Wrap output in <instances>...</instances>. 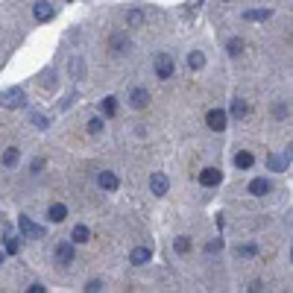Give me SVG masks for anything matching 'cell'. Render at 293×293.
<instances>
[{
	"label": "cell",
	"mask_w": 293,
	"mask_h": 293,
	"mask_svg": "<svg viewBox=\"0 0 293 293\" xmlns=\"http://www.w3.org/2000/svg\"><path fill=\"white\" fill-rule=\"evenodd\" d=\"M188 68L190 70H200V68H206V56L200 50H193V53H188Z\"/></svg>",
	"instance_id": "e0dca14e"
},
{
	"label": "cell",
	"mask_w": 293,
	"mask_h": 293,
	"mask_svg": "<svg viewBox=\"0 0 293 293\" xmlns=\"http://www.w3.org/2000/svg\"><path fill=\"white\" fill-rule=\"evenodd\" d=\"M255 252H258V249H255L252 243H246V246H238V255H243V258H252Z\"/></svg>",
	"instance_id": "83f0119b"
},
{
	"label": "cell",
	"mask_w": 293,
	"mask_h": 293,
	"mask_svg": "<svg viewBox=\"0 0 293 293\" xmlns=\"http://www.w3.org/2000/svg\"><path fill=\"white\" fill-rule=\"evenodd\" d=\"M30 293H47V287H44V284H33V287H30Z\"/></svg>",
	"instance_id": "d6a6232c"
},
{
	"label": "cell",
	"mask_w": 293,
	"mask_h": 293,
	"mask_svg": "<svg viewBox=\"0 0 293 293\" xmlns=\"http://www.w3.org/2000/svg\"><path fill=\"white\" fill-rule=\"evenodd\" d=\"M88 132H91V135L103 132V118H91V121H88Z\"/></svg>",
	"instance_id": "484cf974"
},
{
	"label": "cell",
	"mask_w": 293,
	"mask_h": 293,
	"mask_svg": "<svg viewBox=\"0 0 293 293\" xmlns=\"http://www.w3.org/2000/svg\"><path fill=\"white\" fill-rule=\"evenodd\" d=\"M0 261H3V252H0Z\"/></svg>",
	"instance_id": "836d02e7"
},
{
	"label": "cell",
	"mask_w": 293,
	"mask_h": 293,
	"mask_svg": "<svg viewBox=\"0 0 293 293\" xmlns=\"http://www.w3.org/2000/svg\"><path fill=\"white\" fill-rule=\"evenodd\" d=\"M0 106H3V109H24V106H27V94H24V88L0 91Z\"/></svg>",
	"instance_id": "6da1fadb"
},
{
	"label": "cell",
	"mask_w": 293,
	"mask_h": 293,
	"mask_svg": "<svg viewBox=\"0 0 293 293\" xmlns=\"http://www.w3.org/2000/svg\"><path fill=\"white\" fill-rule=\"evenodd\" d=\"M115 112H118V100H115V97H106L103 100V115L106 118H112Z\"/></svg>",
	"instance_id": "cb8c5ba5"
},
{
	"label": "cell",
	"mask_w": 293,
	"mask_h": 293,
	"mask_svg": "<svg viewBox=\"0 0 293 293\" xmlns=\"http://www.w3.org/2000/svg\"><path fill=\"white\" fill-rule=\"evenodd\" d=\"M33 15H35V21H50V18L56 15V9H53L47 0H38L33 6Z\"/></svg>",
	"instance_id": "30bf717a"
},
{
	"label": "cell",
	"mask_w": 293,
	"mask_h": 293,
	"mask_svg": "<svg viewBox=\"0 0 293 293\" xmlns=\"http://www.w3.org/2000/svg\"><path fill=\"white\" fill-rule=\"evenodd\" d=\"M47 217H50L53 223H62V220L68 217V208L62 206V203H53V206L47 208Z\"/></svg>",
	"instance_id": "7c38bea8"
},
{
	"label": "cell",
	"mask_w": 293,
	"mask_h": 293,
	"mask_svg": "<svg viewBox=\"0 0 293 293\" xmlns=\"http://www.w3.org/2000/svg\"><path fill=\"white\" fill-rule=\"evenodd\" d=\"M30 121L38 126V129H47L50 126V121H47V115H41V112H30Z\"/></svg>",
	"instance_id": "7402d4cb"
},
{
	"label": "cell",
	"mask_w": 293,
	"mask_h": 293,
	"mask_svg": "<svg viewBox=\"0 0 293 293\" xmlns=\"http://www.w3.org/2000/svg\"><path fill=\"white\" fill-rule=\"evenodd\" d=\"M220 179H223V173L217 170V167H206V170L200 173V185H206V188L220 185Z\"/></svg>",
	"instance_id": "52a82bcc"
},
{
	"label": "cell",
	"mask_w": 293,
	"mask_h": 293,
	"mask_svg": "<svg viewBox=\"0 0 293 293\" xmlns=\"http://www.w3.org/2000/svg\"><path fill=\"white\" fill-rule=\"evenodd\" d=\"M85 290H88V293H97V290H103V281H100V278H91V281H88V284H85Z\"/></svg>",
	"instance_id": "f546056e"
},
{
	"label": "cell",
	"mask_w": 293,
	"mask_h": 293,
	"mask_svg": "<svg viewBox=\"0 0 293 293\" xmlns=\"http://www.w3.org/2000/svg\"><path fill=\"white\" fill-rule=\"evenodd\" d=\"M243 115H246V103H243L241 97H238V100H232V118H238V121H241Z\"/></svg>",
	"instance_id": "603a6c76"
},
{
	"label": "cell",
	"mask_w": 293,
	"mask_h": 293,
	"mask_svg": "<svg viewBox=\"0 0 293 293\" xmlns=\"http://www.w3.org/2000/svg\"><path fill=\"white\" fill-rule=\"evenodd\" d=\"M150 190H153L155 197H164V193L170 190L167 176H164V173H153V176H150Z\"/></svg>",
	"instance_id": "5b68a950"
},
{
	"label": "cell",
	"mask_w": 293,
	"mask_h": 293,
	"mask_svg": "<svg viewBox=\"0 0 293 293\" xmlns=\"http://www.w3.org/2000/svg\"><path fill=\"white\" fill-rule=\"evenodd\" d=\"M97 182H100V188H103V190H118V188H121V179H118L112 170H100Z\"/></svg>",
	"instance_id": "ba28073f"
},
{
	"label": "cell",
	"mask_w": 293,
	"mask_h": 293,
	"mask_svg": "<svg viewBox=\"0 0 293 293\" xmlns=\"http://www.w3.org/2000/svg\"><path fill=\"white\" fill-rule=\"evenodd\" d=\"M173 249H176L179 255H188V252H190V238H185V235H179V238L173 241Z\"/></svg>",
	"instance_id": "ffe728a7"
},
{
	"label": "cell",
	"mask_w": 293,
	"mask_h": 293,
	"mask_svg": "<svg viewBox=\"0 0 293 293\" xmlns=\"http://www.w3.org/2000/svg\"><path fill=\"white\" fill-rule=\"evenodd\" d=\"M18 229H21L24 238H44V226L33 223L30 217H18Z\"/></svg>",
	"instance_id": "3957f363"
},
{
	"label": "cell",
	"mask_w": 293,
	"mask_h": 293,
	"mask_svg": "<svg viewBox=\"0 0 293 293\" xmlns=\"http://www.w3.org/2000/svg\"><path fill=\"white\" fill-rule=\"evenodd\" d=\"M246 21H270L273 18V9H249V12H243Z\"/></svg>",
	"instance_id": "2e32d148"
},
{
	"label": "cell",
	"mask_w": 293,
	"mask_h": 293,
	"mask_svg": "<svg viewBox=\"0 0 293 293\" xmlns=\"http://www.w3.org/2000/svg\"><path fill=\"white\" fill-rule=\"evenodd\" d=\"M18 158H21V153H18L15 147H6V153H3V167H15Z\"/></svg>",
	"instance_id": "ac0fdd59"
},
{
	"label": "cell",
	"mask_w": 293,
	"mask_h": 293,
	"mask_svg": "<svg viewBox=\"0 0 293 293\" xmlns=\"http://www.w3.org/2000/svg\"><path fill=\"white\" fill-rule=\"evenodd\" d=\"M73 261V241H62L56 246V264H70Z\"/></svg>",
	"instance_id": "8992f818"
},
{
	"label": "cell",
	"mask_w": 293,
	"mask_h": 293,
	"mask_svg": "<svg viewBox=\"0 0 293 293\" xmlns=\"http://www.w3.org/2000/svg\"><path fill=\"white\" fill-rule=\"evenodd\" d=\"M150 258H153V249H150V246H135V249H132V255H129V261H132L135 267L147 264Z\"/></svg>",
	"instance_id": "8fae6325"
},
{
	"label": "cell",
	"mask_w": 293,
	"mask_h": 293,
	"mask_svg": "<svg viewBox=\"0 0 293 293\" xmlns=\"http://www.w3.org/2000/svg\"><path fill=\"white\" fill-rule=\"evenodd\" d=\"M235 164H238L241 170H246V167H252V164H255V158H252V153H246V150H243V153L235 155Z\"/></svg>",
	"instance_id": "d6986e66"
},
{
	"label": "cell",
	"mask_w": 293,
	"mask_h": 293,
	"mask_svg": "<svg viewBox=\"0 0 293 293\" xmlns=\"http://www.w3.org/2000/svg\"><path fill=\"white\" fill-rule=\"evenodd\" d=\"M206 249H208V252H220V249H223V241L217 238V241H211V243H208Z\"/></svg>",
	"instance_id": "4dcf8cb0"
},
{
	"label": "cell",
	"mask_w": 293,
	"mask_h": 293,
	"mask_svg": "<svg viewBox=\"0 0 293 293\" xmlns=\"http://www.w3.org/2000/svg\"><path fill=\"white\" fill-rule=\"evenodd\" d=\"M226 50H229V56H241V53H243V41H241V38H229Z\"/></svg>",
	"instance_id": "44dd1931"
},
{
	"label": "cell",
	"mask_w": 293,
	"mask_h": 293,
	"mask_svg": "<svg viewBox=\"0 0 293 293\" xmlns=\"http://www.w3.org/2000/svg\"><path fill=\"white\" fill-rule=\"evenodd\" d=\"M82 62H79V59H70V73H73V76H82Z\"/></svg>",
	"instance_id": "f1b7e54d"
},
{
	"label": "cell",
	"mask_w": 293,
	"mask_h": 293,
	"mask_svg": "<svg viewBox=\"0 0 293 293\" xmlns=\"http://www.w3.org/2000/svg\"><path fill=\"white\" fill-rule=\"evenodd\" d=\"M70 241L73 243H88L91 241V232H88V226H73V232H70Z\"/></svg>",
	"instance_id": "4fadbf2b"
},
{
	"label": "cell",
	"mask_w": 293,
	"mask_h": 293,
	"mask_svg": "<svg viewBox=\"0 0 293 293\" xmlns=\"http://www.w3.org/2000/svg\"><path fill=\"white\" fill-rule=\"evenodd\" d=\"M206 123H208V129H214V132H223L226 126H229L223 109H211V112L206 115Z\"/></svg>",
	"instance_id": "277c9868"
},
{
	"label": "cell",
	"mask_w": 293,
	"mask_h": 293,
	"mask_svg": "<svg viewBox=\"0 0 293 293\" xmlns=\"http://www.w3.org/2000/svg\"><path fill=\"white\" fill-rule=\"evenodd\" d=\"M267 190H270V182H267V179H252V182H249V193H252V197H264Z\"/></svg>",
	"instance_id": "9a60e30c"
},
{
	"label": "cell",
	"mask_w": 293,
	"mask_h": 293,
	"mask_svg": "<svg viewBox=\"0 0 293 293\" xmlns=\"http://www.w3.org/2000/svg\"><path fill=\"white\" fill-rule=\"evenodd\" d=\"M173 70H176V65H173L170 53H158L155 56V73H158V79H170Z\"/></svg>",
	"instance_id": "7a4b0ae2"
},
{
	"label": "cell",
	"mask_w": 293,
	"mask_h": 293,
	"mask_svg": "<svg viewBox=\"0 0 293 293\" xmlns=\"http://www.w3.org/2000/svg\"><path fill=\"white\" fill-rule=\"evenodd\" d=\"M112 47H115V50H121V47H126V38H121V35H115V38H112Z\"/></svg>",
	"instance_id": "1f68e13d"
},
{
	"label": "cell",
	"mask_w": 293,
	"mask_h": 293,
	"mask_svg": "<svg viewBox=\"0 0 293 293\" xmlns=\"http://www.w3.org/2000/svg\"><path fill=\"white\" fill-rule=\"evenodd\" d=\"M129 103H132V109H147V103H150V91H147V88H132Z\"/></svg>",
	"instance_id": "9c48e42d"
},
{
	"label": "cell",
	"mask_w": 293,
	"mask_h": 293,
	"mask_svg": "<svg viewBox=\"0 0 293 293\" xmlns=\"http://www.w3.org/2000/svg\"><path fill=\"white\" fill-rule=\"evenodd\" d=\"M126 21H129V27H141V24H144V12H141V9H132V12L126 15Z\"/></svg>",
	"instance_id": "d4e9b609"
},
{
	"label": "cell",
	"mask_w": 293,
	"mask_h": 293,
	"mask_svg": "<svg viewBox=\"0 0 293 293\" xmlns=\"http://www.w3.org/2000/svg\"><path fill=\"white\" fill-rule=\"evenodd\" d=\"M6 252H9V255H18V252H21V243H18L15 238H6Z\"/></svg>",
	"instance_id": "4316f807"
},
{
	"label": "cell",
	"mask_w": 293,
	"mask_h": 293,
	"mask_svg": "<svg viewBox=\"0 0 293 293\" xmlns=\"http://www.w3.org/2000/svg\"><path fill=\"white\" fill-rule=\"evenodd\" d=\"M270 167H273V170H284V167H290V150H287V153L284 155H270Z\"/></svg>",
	"instance_id": "5bb4252c"
}]
</instances>
